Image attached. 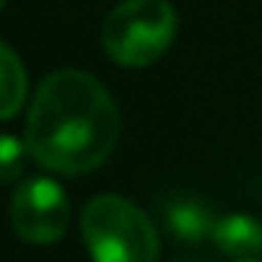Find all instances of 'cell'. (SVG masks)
I'll return each instance as SVG.
<instances>
[{
  "label": "cell",
  "instance_id": "cell-3",
  "mask_svg": "<svg viewBox=\"0 0 262 262\" xmlns=\"http://www.w3.org/2000/svg\"><path fill=\"white\" fill-rule=\"evenodd\" d=\"M177 37V12L168 0H122L104 21L101 46L119 67L156 64Z\"/></svg>",
  "mask_w": 262,
  "mask_h": 262
},
{
  "label": "cell",
  "instance_id": "cell-9",
  "mask_svg": "<svg viewBox=\"0 0 262 262\" xmlns=\"http://www.w3.org/2000/svg\"><path fill=\"white\" fill-rule=\"evenodd\" d=\"M238 262H259V259H238Z\"/></svg>",
  "mask_w": 262,
  "mask_h": 262
},
{
  "label": "cell",
  "instance_id": "cell-10",
  "mask_svg": "<svg viewBox=\"0 0 262 262\" xmlns=\"http://www.w3.org/2000/svg\"><path fill=\"white\" fill-rule=\"evenodd\" d=\"M3 3H6V0H0V9H3Z\"/></svg>",
  "mask_w": 262,
  "mask_h": 262
},
{
  "label": "cell",
  "instance_id": "cell-5",
  "mask_svg": "<svg viewBox=\"0 0 262 262\" xmlns=\"http://www.w3.org/2000/svg\"><path fill=\"white\" fill-rule=\"evenodd\" d=\"M216 220L220 216L213 213V207L195 195H177L165 204V223H168L171 235L186 244H195L201 238L213 235Z\"/></svg>",
  "mask_w": 262,
  "mask_h": 262
},
{
  "label": "cell",
  "instance_id": "cell-6",
  "mask_svg": "<svg viewBox=\"0 0 262 262\" xmlns=\"http://www.w3.org/2000/svg\"><path fill=\"white\" fill-rule=\"evenodd\" d=\"M213 244L235 256V259H256L262 256V220L250 213H229L216 220L213 229Z\"/></svg>",
  "mask_w": 262,
  "mask_h": 262
},
{
  "label": "cell",
  "instance_id": "cell-4",
  "mask_svg": "<svg viewBox=\"0 0 262 262\" xmlns=\"http://www.w3.org/2000/svg\"><path fill=\"white\" fill-rule=\"evenodd\" d=\"M70 201L64 189L49 177L25 180L9 201V223L28 244H55L67 232Z\"/></svg>",
  "mask_w": 262,
  "mask_h": 262
},
{
  "label": "cell",
  "instance_id": "cell-2",
  "mask_svg": "<svg viewBox=\"0 0 262 262\" xmlns=\"http://www.w3.org/2000/svg\"><path fill=\"white\" fill-rule=\"evenodd\" d=\"M82 241L95 262H156L152 220L122 195H98L82 210Z\"/></svg>",
  "mask_w": 262,
  "mask_h": 262
},
{
  "label": "cell",
  "instance_id": "cell-1",
  "mask_svg": "<svg viewBox=\"0 0 262 262\" xmlns=\"http://www.w3.org/2000/svg\"><path fill=\"white\" fill-rule=\"evenodd\" d=\"M119 110L110 92L82 70L49 73L28 110L25 143L34 162L58 174L95 171L116 146Z\"/></svg>",
  "mask_w": 262,
  "mask_h": 262
},
{
  "label": "cell",
  "instance_id": "cell-7",
  "mask_svg": "<svg viewBox=\"0 0 262 262\" xmlns=\"http://www.w3.org/2000/svg\"><path fill=\"white\" fill-rule=\"evenodd\" d=\"M28 98V73L21 58L0 40V119H12Z\"/></svg>",
  "mask_w": 262,
  "mask_h": 262
},
{
  "label": "cell",
  "instance_id": "cell-8",
  "mask_svg": "<svg viewBox=\"0 0 262 262\" xmlns=\"http://www.w3.org/2000/svg\"><path fill=\"white\" fill-rule=\"evenodd\" d=\"M25 156H31L25 140H18L12 134H0V186H9L12 180L21 177Z\"/></svg>",
  "mask_w": 262,
  "mask_h": 262
}]
</instances>
